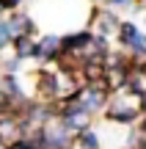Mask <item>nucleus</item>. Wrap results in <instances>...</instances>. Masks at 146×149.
Returning <instances> with one entry per match:
<instances>
[{
  "label": "nucleus",
  "instance_id": "obj_1",
  "mask_svg": "<svg viewBox=\"0 0 146 149\" xmlns=\"http://www.w3.org/2000/svg\"><path fill=\"white\" fill-rule=\"evenodd\" d=\"M108 119H110V122H121V124H132L138 119V108L127 105L124 100L110 102V105H108Z\"/></svg>",
  "mask_w": 146,
  "mask_h": 149
},
{
  "label": "nucleus",
  "instance_id": "obj_2",
  "mask_svg": "<svg viewBox=\"0 0 146 149\" xmlns=\"http://www.w3.org/2000/svg\"><path fill=\"white\" fill-rule=\"evenodd\" d=\"M94 42V33L88 31H80V33H69V36L61 39V44H64V50L69 53V50H83V47H91Z\"/></svg>",
  "mask_w": 146,
  "mask_h": 149
},
{
  "label": "nucleus",
  "instance_id": "obj_3",
  "mask_svg": "<svg viewBox=\"0 0 146 149\" xmlns=\"http://www.w3.org/2000/svg\"><path fill=\"white\" fill-rule=\"evenodd\" d=\"M58 47H64L58 36H44L42 42L36 44V58H42V61H50V58H55Z\"/></svg>",
  "mask_w": 146,
  "mask_h": 149
},
{
  "label": "nucleus",
  "instance_id": "obj_4",
  "mask_svg": "<svg viewBox=\"0 0 146 149\" xmlns=\"http://www.w3.org/2000/svg\"><path fill=\"white\" fill-rule=\"evenodd\" d=\"M17 44V58H28V55H36V44H33L30 36H17L14 39Z\"/></svg>",
  "mask_w": 146,
  "mask_h": 149
},
{
  "label": "nucleus",
  "instance_id": "obj_5",
  "mask_svg": "<svg viewBox=\"0 0 146 149\" xmlns=\"http://www.w3.org/2000/svg\"><path fill=\"white\" fill-rule=\"evenodd\" d=\"M77 146H80V149H99V135L94 133L91 127L83 130V133L77 135Z\"/></svg>",
  "mask_w": 146,
  "mask_h": 149
},
{
  "label": "nucleus",
  "instance_id": "obj_6",
  "mask_svg": "<svg viewBox=\"0 0 146 149\" xmlns=\"http://www.w3.org/2000/svg\"><path fill=\"white\" fill-rule=\"evenodd\" d=\"M39 88H42L47 97H55V94H58V77H55V74H42Z\"/></svg>",
  "mask_w": 146,
  "mask_h": 149
},
{
  "label": "nucleus",
  "instance_id": "obj_7",
  "mask_svg": "<svg viewBox=\"0 0 146 149\" xmlns=\"http://www.w3.org/2000/svg\"><path fill=\"white\" fill-rule=\"evenodd\" d=\"M14 39V33H11V28H8V22H3L0 19V47H6V44Z\"/></svg>",
  "mask_w": 146,
  "mask_h": 149
},
{
  "label": "nucleus",
  "instance_id": "obj_8",
  "mask_svg": "<svg viewBox=\"0 0 146 149\" xmlns=\"http://www.w3.org/2000/svg\"><path fill=\"white\" fill-rule=\"evenodd\" d=\"M8 149H39L33 141H17V144H11Z\"/></svg>",
  "mask_w": 146,
  "mask_h": 149
},
{
  "label": "nucleus",
  "instance_id": "obj_9",
  "mask_svg": "<svg viewBox=\"0 0 146 149\" xmlns=\"http://www.w3.org/2000/svg\"><path fill=\"white\" fill-rule=\"evenodd\" d=\"M22 0H0V8H14V6H19Z\"/></svg>",
  "mask_w": 146,
  "mask_h": 149
},
{
  "label": "nucleus",
  "instance_id": "obj_10",
  "mask_svg": "<svg viewBox=\"0 0 146 149\" xmlns=\"http://www.w3.org/2000/svg\"><path fill=\"white\" fill-rule=\"evenodd\" d=\"M17 66H19V58H11V61H6V69H8V72H14Z\"/></svg>",
  "mask_w": 146,
  "mask_h": 149
},
{
  "label": "nucleus",
  "instance_id": "obj_11",
  "mask_svg": "<svg viewBox=\"0 0 146 149\" xmlns=\"http://www.w3.org/2000/svg\"><path fill=\"white\" fill-rule=\"evenodd\" d=\"M108 3H113V6H130L132 0H108Z\"/></svg>",
  "mask_w": 146,
  "mask_h": 149
},
{
  "label": "nucleus",
  "instance_id": "obj_12",
  "mask_svg": "<svg viewBox=\"0 0 146 149\" xmlns=\"http://www.w3.org/2000/svg\"><path fill=\"white\" fill-rule=\"evenodd\" d=\"M141 111L146 113V91H143V94H141Z\"/></svg>",
  "mask_w": 146,
  "mask_h": 149
}]
</instances>
